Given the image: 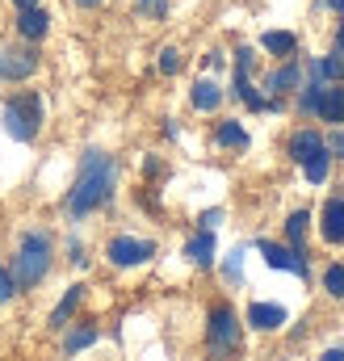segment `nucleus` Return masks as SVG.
I'll return each mask as SVG.
<instances>
[{"mask_svg": "<svg viewBox=\"0 0 344 361\" xmlns=\"http://www.w3.org/2000/svg\"><path fill=\"white\" fill-rule=\"evenodd\" d=\"M113 180H118V169L105 152H85V164H80V177H76V189L68 193V214L72 219H85L88 210L105 206L109 193H113Z\"/></svg>", "mask_w": 344, "mask_h": 361, "instance_id": "f257e3e1", "label": "nucleus"}, {"mask_svg": "<svg viewBox=\"0 0 344 361\" xmlns=\"http://www.w3.org/2000/svg\"><path fill=\"white\" fill-rule=\"evenodd\" d=\"M47 269H51V240L42 231H30L17 244V257H13V286L30 290L47 277Z\"/></svg>", "mask_w": 344, "mask_h": 361, "instance_id": "f03ea898", "label": "nucleus"}, {"mask_svg": "<svg viewBox=\"0 0 344 361\" xmlns=\"http://www.w3.org/2000/svg\"><path fill=\"white\" fill-rule=\"evenodd\" d=\"M42 126V97L38 92H17L8 105H4V130L21 143H30Z\"/></svg>", "mask_w": 344, "mask_h": 361, "instance_id": "7ed1b4c3", "label": "nucleus"}, {"mask_svg": "<svg viewBox=\"0 0 344 361\" xmlns=\"http://www.w3.org/2000/svg\"><path fill=\"white\" fill-rule=\"evenodd\" d=\"M206 341H210V353H214V357H227V353H235V349H240V319H235V311H231L227 302L210 311Z\"/></svg>", "mask_w": 344, "mask_h": 361, "instance_id": "20e7f679", "label": "nucleus"}, {"mask_svg": "<svg viewBox=\"0 0 344 361\" xmlns=\"http://www.w3.org/2000/svg\"><path fill=\"white\" fill-rule=\"evenodd\" d=\"M147 257H156V244H147V240H130V235H118V240H109V261L113 265H143Z\"/></svg>", "mask_w": 344, "mask_h": 361, "instance_id": "39448f33", "label": "nucleus"}, {"mask_svg": "<svg viewBox=\"0 0 344 361\" xmlns=\"http://www.w3.org/2000/svg\"><path fill=\"white\" fill-rule=\"evenodd\" d=\"M260 257H264L273 269H285V273H298V277H307V261H302V252H298V248H281V244H269V240H260Z\"/></svg>", "mask_w": 344, "mask_h": 361, "instance_id": "423d86ee", "label": "nucleus"}, {"mask_svg": "<svg viewBox=\"0 0 344 361\" xmlns=\"http://www.w3.org/2000/svg\"><path fill=\"white\" fill-rule=\"evenodd\" d=\"M38 72L34 51H0V80H25Z\"/></svg>", "mask_w": 344, "mask_h": 361, "instance_id": "0eeeda50", "label": "nucleus"}, {"mask_svg": "<svg viewBox=\"0 0 344 361\" xmlns=\"http://www.w3.org/2000/svg\"><path fill=\"white\" fill-rule=\"evenodd\" d=\"M315 114H319L324 122H344V89H336V85H319Z\"/></svg>", "mask_w": 344, "mask_h": 361, "instance_id": "6e6552de", "label": "nucleus"}, {"mask_svg": "<svg viewBox=\"0 0 344 361\" xmlns=\"http://www.w3.org/2000/svg\"><path fill=\"white\" fill-rule=\"evenodd\" d=\"M248 324L260 328V332H273V328L285 324V307H277V302H252L248 307Z\"/></svg>", "mask_w": 344, "mask_h": 361, "instance_id": "1a4fd4ad", "label": "nucleus"}, {"mask_svg": "<svg viewBox=\"0 0 344 361\" xmlns=\"http://www.w3.org/2000/svg\"><path fill=\"white\" fill-rule=\"evenodd\" d=\"M324 240L344 244V197H332L324 206Z\"/></svg>", "mask_w": 344, "mask_h": 361, "instance_id": "9d476101", "label": "nucleus"}, {"mask_svg": "<svg viewBox=\"0 0 344 361\" xmlns=\"http://www.w3.org/2000/svg\"><path fill=\"white\" fill-rule=\"evenodd\" d=\"M47 21H51V17H47V13H42L38 4H34V8H21V13H17V30H21L25 38H34V42H38V38L47 34Z\"/></svg>", "mask_w": 344, "mask_h": 361, "instance_id": "9b49d317", "label": "nucleus"}, {"mask_svg": "<svg viewBox=\"0 0 344 361\" xmlns=\"http://www.w3.org/2000/svg\"><path fill=\"white\" fill-rule=\"evenodd\" d=\"M324 147H328V143H324L315 130H298V135H294V143H290V156H294L298 164H307V160H311L315 152H324Z\"/></svg>", "mask_w": 344, "mask_h": 361, "instance_id": "f8f14e48", "label": "nucleus"}, {"mask_svg": "<svg viewBox=\"0 0 344 361\" xmlns=\"http://www.w3.org/2000/svg\"><path fill=\"white\" fill-rule=\"evenodd\" d=\"M80 298H85V286H72V290H68V294L59 298V307L51 311V328H63V324L72 319V311L80 307Z\"/></svg>", "mask_w": 344, "mask_h": 361, "instance_id": "ddd939ff", "label": "nucleus"}, {"mask_svg": "<svg viewBox=\"0 0 344 361\" xmlns=\"http://www.w3.org/2000/svg\"><path fill=\"white\" fill-rule=\"evenodd\" d=\"M185 257H189L193 265H210V261H214V235H210V231L193 235V240H189V248H185Z\"/></svg>", "mask_w": 344, "mask_h": 361, "instance_id": "4468645a", "label": "nucleus"}, {"mask_svg": "<svg viewBox=\"0 0 344 361\" xmlns=\"http://www.w3.org/2000/svg\"><path fill=\"white\" fill-rule=\"evenodd\" d=\"M219 101H223V89L214 80H197L193 85V105L197 109H219Z\"/></svg>", "mask_w": 344, "mask_h": 361, "instance_id": "2eb2a0df", "label": "nucleus"}, {"mask_svg": "<svg viewBox=\"0 0 344 361\" xmlns=\"http://www.w3.org/2000/svg\"><path fill=\"white\" fill-rule=\"evenodd\" d=\"M302 169H307V180H311V185H324V180H328V169H332V152H328V147L315 152Z\"/></svg>", "mask_w": 344, "mask_h": 361, "instance_id": "dca6fc26", "label": "nucleus"}, {"mask_svg": "<svg viewBox=\"0 0 344 361\" xmlns=\"http://www.w3.org/2000/svg\"><path fill=\"white\" fill-rule=\"evenodd\" d=\"M260 42H264V51H273V55H294V47H298V38L285 34V30H269Z\"/></svg>", "mask_w": 344, "mask_h": 361, "instance_id": "f3484780", "label": "nucleus"}, {"mask_svg": "<svg viewBox=\"0 0 344 361\" xmlns=\"http://www.w3.org/2000/svg\"><path fill=\"white\" fill-rule=\"evenodd\" d=\"M294 85H298V63H285L281 72H273V76H269V89H273V92H290Z\"/></svg>", "mask_w": 344, "mask_h": 361, "instance_id": "a211bd4d", "label": "nucleus"}, {"mask_svg": "<svg viewBox=\"0 0 344 361\" xmlns=\"http://www.w3.org/2000/svg\"><path fill=\"white\" fill-rule=\"evenodd\" d=\"M219 143H223V147H248V135H244L240 122H223V126H219Z\"/></svg>", "mask_w": 344, "mask_h": 361, "instance_id": "6ab92c4d", "label": "nucleus"}, {"mask_svg": "<svg viewBox=\"0 0 344 361\" xmlns=\"http://www.w3.org/2000/svg\"><path fill=\"white\" fill-rule=\"evenodd\" d=\"M307 223H311V219H307V210H294V214H290V223H285V235H290V244H294V248L302 244V235H307Z\"/></svg>", "mask_w": 344, "mask_h": 361, "instance_id": "aec40b11", "label": "nucleus"}, {"mask_svg": "<svg viewBox=\"0 0 344 361\" xmlns=\"http://www.w3.org/2000/svg\"><path fill=\"white\" fill-rule=\"evenodd\" d=\"M92 341H97V328H76V332L68 336V345H63V349H68V353H80V349L92 345Z\"/></svg>", "mask_w": 344, "mask_h": 361, "instance_id": "412c9836", "label": "nucleus"}, {"mask_svg": "<svg viewBox=\"0 0 344 361\" xmlns=\"http://www.w3.org/2000/svg\"><path fill=\"white\" fill-rule=\"evenodd\" d=\"M340 72H344L340 55H328V59H319V63H315V76H324V80H336Z\"/></svg>", "mask_w": 344, "mask_h": 361, "instance_id": "4be33fe9", "label": "nucleus"}, {"mask_svg": "<svg viewBox=\"0 0 344 361\" xmlns=\"http://www.w3.org/2000/svg\"><path fill=\"white\" fill-rule=\"evenodd\" d=\"M324 286H328L332 298H344V265H332V269L324 273Z\"/></svg>", "mask_w": 344, "mask_h": 361, "instance_id": "5701e85b", "label": "nucleus"}, {"mask_svg": "<svg viewBox=\"0 0 344 361\" xmlns=\"http://www.w3.org/2000/svg\"><path fill=\"white\" fill-rule=\"evenodd\" d=\"M160 72H168V76H172V72H180V55H176L172 47L160 55Z\"/></svg>", "mask_w": 344, "mask_h": 361, "instance_id": "b1692460", "label": "nucleus"}, {"mask_svg": "<svg viewBox=\"0 0 344 361\" xmlns=\"http://www.w3.org/2000/svg\"><path fill=\"white\" fill-rule=\"evenodd\" d=\"M139 8H143V13H152V17H164V13H168V4H164V0H139Z\"/></svg>", "mask_w": 344, "mask_h": 361, "instance_id": "393cba45", "label": "nucleus"}, {"mask_svg": "<svg viewBox=\"0 0 344 361\" xmlns=\"http://www.w3.org/2000/svg\"><path fill=\"white\" fill-rule=\"evenodd\" d=\"M219 223H223V210H206L202 214V231H214Z\"/></svg>", "mask_w": 344, "mask_h": 361, "instance_id": "a878e982", "label": "nucleus"}, {"mask_svg": "<svg viewBox=\"0 0 344 361\" xmlns=\"http://www.w3.org/2000/svg\"><path fill=\"white\" fill-rule=\"evenodd\" d=\"M8 294H13V273H4V269H0V302H4Z\"/></svg>", "mask_w": 344, "mask_h": 361, "instance_id": "bb28decb", "label": "nucleus"}, {"mask_svg": "<svg viewBox=\"0 0 344 361\" xmlns=\"http://www.w3.org/2000/svg\"><path fill=\"white\" fill-rule=\"evenodd\" d=\"M328 152H332V156H344V135H336V139H332V147H328Z\"/></svg>", "mask_w": 344, "mask_h": 361, "instance_id": "cd10ccee", "label": "nucleus"}, {"mask_svg": "<svg viewBox=\"0 0 344 361\" xmlns=\"http://www.w3.org/2000/svg\"><path fill=\"white\" fill-rule=\"evenodd\" d=\"M319 361H344V349H328V353H324Z\"/></svg>", "mask_w": 344, "mask_h": 361, "instance_id": "c85d7f7f", "label": "nucleus"}, {"mask_svg": "<svg viewBox=\"0 0 344 361\" xmlns=\"http://www.w3.org/2000/svg\"><path fill=\"white\" fill-rule=\"evenodd\" d=\"M13 4H17V8H34L38 0H13Z\"/></svg>", "mask_w": 344, "mask_h": 361, "instance_id": "c756f323", "label": "nucleus"}, {"mask_svg": "<svg viewBox=\"0 0 344 361\" xmlns=\"http://www.w3.org/2000/svg\"><path fill=\"white\" fill-rule=\"evenodd\" d=\"M328 4H332V8H340V13H344V0H328Z\"/></svg>", "mask_w": 344, "mask_h": 361, "instance_id": "7c9ffc66", "label": "nucleus"}, {"mask_svg": "<svg viewBox=\"0 0 344 361\" xmlns=\"http://www.w3.org/2000/svg\"><path fill=\"white\" fill-rule=\"evenodd\" d=\"M80 4H88V8H92V4H101V0H80Z\"/></svg>", "mask_w": 344, "mask_h": 361, "instance_id": "2f4dec72", "label": "nucleus"}]
</instances>
